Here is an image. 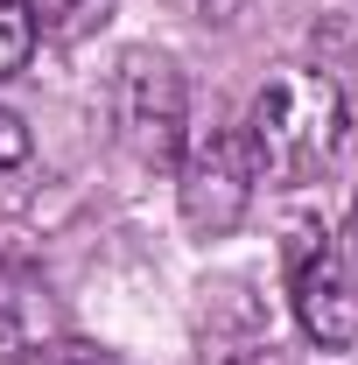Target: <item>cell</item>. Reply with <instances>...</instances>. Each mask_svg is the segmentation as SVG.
<instances>
[{"label": "cell", "instance_id": "6da1fadb", "mask_svg": "<svg viewBox=\"0 0 358 365\" xmlns=\"http://www.w3.org/2000/svg\"><path fill=\"white\" fill-rule=\"evenodd\" d=\"M246 148H253V169L267 182H310L337 140H344V91L330 71H310V63H288L274 71L253 113H246Z\"/></svg>", "mask_w": 358, "mask_h": 365}, {"label": "cell", "instance_id": "7a4b0ae2", "mask_svg": "<svg viewBox=\"0 0 358 365\" xmlns=\"http://www.w3.org/2000/svg\"><path fill=\"white\" fill-rule=\"evenodd\" d=\"M183 225L197 232V239H225V232L246 218V204H253V182H260V169H253V148H246V134L239 127H197V134L183 140Z\"/></svg>", "mask_w": 358, "mask_h": 365}, {"label": "cell", "instance_id": "3957f363", "mask_svg": "<svg viewBox=\"0 0 358 365\" xmlns=\"http://www.w3.org/2000/svg\"><path fill=\"white\" fill-rule=\"evenodd\" d=\"M288 281H295V317L323 351L358 344V253L344 239L302 225L288 246Z\"/></svg>", "mask_w": 358, "mask_h": 365}, {"label": "cell", "instance_id": "277c9868", "mask_svg": "<svg viewBox=\"0 0 358 365\" xmlns=\"http://www.w3.org/2000/svg\"><path fill=\"white\" fill-rule=\"evenodd\" d=\"M113 120H120V140L148 155V162H176L183 155V127H190V113H183V78L169 56H120V71H113Z\"/></svg>", "mask_w": 358, "mask_h": 365}, {"label": "cell", "instance_id": "5b68a950", "mask_svg": "<svg viewBox=\"0 0 358 365\" xmlns=\"http://www.w3.org/2000/svg\"><path fill=\"white\" fill-rule=\"evenodd\" d=\"M49 295L36 274L0 267V365H36L49 351Z\"/></svg>", "mask_w": 358, "mask_h": 365}, {"label": "cell", "instance_id": "8992f818", "mask_svg": "<svg viewBox=\"0 0 358 365\" xmlns=\"http://www.w3.org/2000/svg\"><path fill=\"white\" fill-rule=\"evenodd\" d=\"M113 7L120 0H29L36 36H49V43H85V36H98L113 21Z\"/></svg>", "mask_w": 358, "mask_h": 365}, {"label": "cell", "instance_id": "52a82bcc", "mask_svg": "<svg viewBox=\"0 0 358 365\" xmlns=\"http://www.w3.org/2000/svg\"><path fill=\"white\" fill-rule=\"evenodd\" d=\"M29 49H36V14H29V0H0V78H14V71L29 63Z\"/></svg>", "mask_w": 358, "mask_h": 365}, {"label": "cell", "instance_id": "ba28073f", "mask_svg": "<svg viewBox=\"0 0 358 365\" xmlns=\"http://www.w3.org/2000/svg\"><path fill=\"white\" fill-rule=\"evenodd\" d=\"M21 162H29V127H21V113L0 106V169H21Z\"/></svg>", "mask_w": 358, "mask_h": 365}, {"label": "cell", "instance_id": "9c48e42d", "mask_svg": "<svg viewBox=\"0 0 358 365\" xmlns=\"http://www.w3.org/2000/svg\"><path fill=\"white\" fill-rule=\"evenodd\" d=\"M232 365H288V359H274V351H246V359H232Z\"/></svg>", "mask_w": 358, "mask_h": 365}, {"label": "cell", "instance_id": "30bf717a", "mask_svg": "<svg viewBox=\"0 0 358 365\" xmlns=\"http://www.w3.org/2000/svg\"><path fill=\"white\" fill-rule=\"evenodd\" d=\"M344 246H352V253H358V204H352V239H344Z\"/></svg>", "mask_w": 358, "mask_h": 365}]
</instances>
